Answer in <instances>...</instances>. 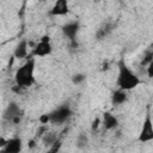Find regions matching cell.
Segmentation results:
<instances>
[{
    "label": "cell",
    "instance_id": "1",
    "mask_svg": "<svg viewBox=\"0 0 153 153\" xmlns=\"http://www.w3.org/2000/svg\"><path fill=\"white\" fill-rule=\"evenodd\" d=\"M117 68H118V74H117V79H116L117 88L124 90L128 92V91L136 88L142 82L141 79L139 78V75L136 73H134L133 69H130V67H128V65L126 63L123 57H121L118 60Z\"/></svg>",
    "mask_w": 153,
    "mask_h": 153
},
{
    "label": "cell",
    "instance_id": "2",
    "mask_svg": "<svg viewBox=\"0 0 153 153\" xmlns=\"http://www.w3.org/2000/svg\"><path fill=\"white\" fill-rule=\"evenodd\" d=\"M35 59L30 57L23 63L14 74V82L22 88L31 87L35 84Z\"/></svg>",
    "mask_w": 153,
    "mask_h": 153
},
{
    "label": "cell",
    "instance_id": "3",
    "mask_svg": "<svg viewBox=\"0 0 153 153\" xmlns=\"http://www.w3.org/2000/svg\"><path fill=\"white\" fill-rule=\"evenodd\" d=\"M73 115V111L71 109V106L68 104H63L59 108H56L55 110H53L51 112H49L50 116V123L54 124H62L65 122H67Z\"/></svg>",
    "mask_w": 153,
    "mask_h": 153
},
{
    "label": "cell",
    "instance_id": "4",
    "mask_svg": "<svg viewBox=\"0 0 153 153\" xmlns=\"http://www.w3.org/2000/svg\"><path fill=\"white\" fill-rule=\"evenodd\" d=\"M51 53H53V45L50 43V37L49 35H44L41 37L39 42L33 47L31 55L36 57H45L51 55Z\"/></svg>",
    "mask_w": 153,
    "mask_h": 153
},
{
    "label": "cell",
    "instance_id": "5",
    "mask_svg": "<svg viewBox=\"0 0 153 153\" xmlns=\"http://www.w3.org/2000/svg\"><path fill=\"white\" fill-rule=\"evenodd\" d=\"M137 140L142 143H146V142H149L153 140V122H152V117H151L149 112H147V115L143 120V124L140 130Z\"/></svg>",
    "mask_w": 153,
    "mask_h": 153
},
{
    "label": "cell",
    "instance_id": "6",
    "mask_svg": "<svg viewBox=\"0 0 153 153\" xmlns=\"http://www.w3.org/2000/svg\"><path fill=\"white\" fill-rule=\"evenodd\" d=\"M79 30H80V23L76 22V20L68 22V23H66V24H63L61 26V31H62L63 36L67 37L69 41L76 39V36L79 33Z\"/></svg>",
    "mask_w": 153,
    "mask_h": 153
},
{
    "label": "cell",
    "instance_id": "7",
    "mask_svg": "<svg viewBox=\"0 0 153 153\" xmlns=\"http://www.w3.org/2000/svg\"><path fill=\"white\" fill-rule=\"evenodd\" d=\"M17 116H23V111L20 109V106L16 103V102H10L7 104V106L5 108L4 112H2V118L6 122H12V120Z\"/></svg>",
    "mask_w": 153,
    "mask_h": 153
},
{
    "label": "cell",
    "instance_id": "8",
    "mask_svg": "<svg viewBox=\"0 0 153 153\" xmlns=\"http://www.w3.org/2000/svg\"><path fill=\"white\" fill-rule=\"evenodd\" d=\"M68 13H69L68 0H55L53 7L49 11V16H53V17H61Z\"/></svg>",
    "mask_w": 153,
    "mask_h": 153
},
{
    "label": "cell",
    "instance_id": "9",
    "mask_svg": "<svg viewBox=\"0 0 153 153\" xmlns=\"http://www.w3.org/2000/svg\"><path fill=\"white\" fill-rule=\"evenodd\" d=\"M102 124H103V128L104 130H116L120 122H118V118L112 115L110 111H104L103 112V118H102Z\"/></svg>",
    "mask_w": 153,
    "mask_h": 153
},
{
    "label": "cell",
    "instance_id": "10",
    "mask_svg": "<svg viewBox=\"0 0 153 153\" xmlns=\"http://www.w3.org/2000/svg\"><path fill=\"white\" fill-rule=\"evenodd\" d=\"M23 149V141L19 136H14L6 140L5 147L1 149L6 153H19Z\"/></svg>",
    "mask_w": 153,
    "mask_h": 153
},
{
    "label": "cell",
    "instance_id": "11",
    "mask_svg": "<svg viewBox=\"0 0 153 153\" xmlns=\"http://www.w3.org/2000/svg\"><path fill=\"white\" fill-rule=\"evenodd\" d=\"M13 57L14 59H25L27 57V41L22 39L18 42V44L14 48L13 51Z\"/></svg>",
    "mask_w": 153,
    "mask_h": 153
},
{
    "label": "cell",
    "instance_id": "12",
    "mask_svg": "<svg viewBox=\"0 0 153 153\" xmlns=\"http://www.w3.org/2000/svg\"><path fill=\"white\" fill-rule=\"evenodd\" d=\"M127 100H128V94H127V91H124V90L117 88L111 94V103H112V105H116V106L117 105H122Z\"/></svg>",
    "mask_w": 153,
    "mask_h": 153
},
{
    "label": "cell",
    "instance_id": "13",
    "mask_svg": "<svg viewBox=\"0 0 153 153\" xmlns=\"http://www.w3.org/2000/svg\"><path fill=\"white\" fill-rule=\"evenodd\" d=\"M114 29H115V26H114L112 23H106V24H104L103 26H100V27L96 31L94 37H96L98 41H102V39H104L105 37H108V36L114 31Z\"/></svg>",
    "mask_w": 153,
    "mask_h": 153
},
{
    "label": "cell",
    "instance_id": "14",
    "mask_svg": "<svg viewBox=\"0 0 153 153\" xmlns=\"http://www.w3.org/2000/svg\"><path fill=\"white\" fill-rule=\"evenodd\" d=\"M57 134L56 133H54V131H49V130H47L43 135H42V137H41V141H42V143H43V146L44 147H47V148H49L56 140H57Z\"/></svg>",
    "mask_w": 153,
    "mask_h": 153
},
{
    "label": "cell",
    "instance_id": "15",
    "mask_svg": "<svg viewBox=\"0 0 153 153\" xmlns=\"http://www.w3.org/2000/svg\"><path fill=\"white\" fill-rule=\"evenodd\" d=\"M87 143H88V137H87L86 133L81 131V133H80V134L76 136V140H75V146H76L78 148L82 149V148H85V147L87 146Z\"/></svg>",
    "mask_w": 153,
    "mask_h": 153
},
{
    "label": "cell",
    "instance_id": "16",
    "mask_svg": "<svg viewBox=\"0 0 153 153\" xmlns=\"http://www.w3.org/2000/svg\"><path fill=\"white\" fill-rule=\"evenodd\" d=\"M85 80H86V74H84V73H75L71 78V81L73 85H80Z\"/></svg>",
    "mask_w": 153,
    "mask_h": 153
},
{
    "label": "cell",
    "instance_id": "17",
    "mask_svg": "<svg viewBox=\"0 0 153 153\" xmlns=\"http://www.w3.org/2000/svg\"><path fill=\"white\" fill-rule=\"evenodd\" d=\"M151 62H153V51L149 49V50H147L146 54L143 55V57H142V60H141V66L146 67V66L149 65Z\"/></svg>",
    "mask_w": 153,
    "mask_h": 153
},
{
    "label": "cell",
    "instance_id": "18",
    "mask_svg": "<svg viewBox=\"0 0 153 153\" xmlns=\"http://www.w3.org/2000/svg\"><path fill=\"white\" fill-rule=\"evenodd\" d=\"M61 146H62V141L57 137V140H56V141H55V142H54V143L48 148V151H49V152H51V153L59 152V151L61 149Z\"/></svg>",
    "mask_w": 153,
    "mask_h": 153
},
{
    "label": "cell",
    "instance_id": "19",
    "mask_svg": "<svg viewBox=\"0 0 153 153\" xmlns=\"http://www.w3.org/2000/svg\"><path fill=\"white\" fill-rule=\"evenodd\" d=\"M38 122L41 124H44V126H47L48 123H50V116H49V114H42L38 117Z\"/></svg>",
    "mask_w": 153,
    "mask_h": 153
},
{
    "label": "cell",
    "instance_id": "20",
    "mask_svg": "<svg viewBox=\"0 0 153 153\" xmlns=\"http://www.w3.org/2000/svg\"><path fill=\"white\" fill-rule=\"evenodd\" d=\"M102 124V120L99 118V117H96L93 121H92V124H91V130L92 131H94V130H97L98 128H99V126Z\"/></svg>",
    "mask_w": 153,
    "mask_h": 153
},
{
    "label": "cell",
    "instance_id": "21",
    "mask_svg": "<svg viewBox=\"0 0 153 153\" xmlns=\"http://www.w3.org/2000/svg\"><path fill=\"white\" fill-rule=\"evenodd\" d=\"M36 146H37V139H36V137L30 139V140L27 141V147H29L30 149H33Z\"/></svg>",
    "mask_w": 153,
    "mask_h": 153
},
{
    "label": "cell",
    "instance_id": "22",
    "mask_svg": "<svg viewBox=\"0 0 153 153\" xmlns=\"http://www.w3.org/2000/svg\"><path fill=\"white\" fill-rule=\"evenodd\" d=\"M146 67H147V75H148L149 79H152L153 78V62H151Z\"/></svg>",
    "mask_w": 153,
    "mask_h": 153
},
{
    "label": "cell",
    "instance_id": "23",
    "mask_svg": "<svg viewBox=\"0 0 153 153\" xmlns=\"http://www.w3.org/2000/svg\"><path fill=\"white\" fill-rule=\"evenodd\" d=\"M6 140H7V139L0 136V149H2V148L5 147V145H6Z\"/></svg>",
    "mask_w": 153,
    "mask_h": 153
},
{
    "label": "cell",
    "instance_id": "24",
    "mask_svg": "<svg viewBox=\"0 0 153 153\" xmlns=\"http://www.w3.org/2000/svg\"><path fill=\"white\" fill-rule=\"evenodd\" d=\"M93 1H102V0H93Z\"/></svg>",
    "mask_w": 153,
    "mask_h": 153
}]
</instances>
